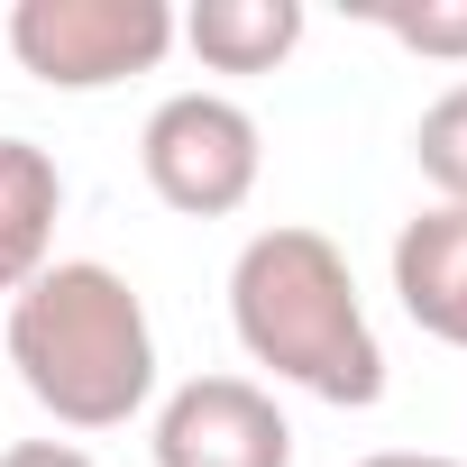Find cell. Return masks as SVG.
Returning a JSON list of instances; mask_svg holds the SVG:
<instances>
[{
	"label": "cell",
	"instance_id": "obj_12",
	"mask_svg": "<svg viewBox=\"0 0 467 467\" xmlns=\"http://www.w3.org/2000/svg\"><path fill=\"white\" fill-rule=\"evenodd\" d=\"M348 467H467V458H440V449H376V458H348Z\"/></svg>",
	"mask_w": 467,
	"mask_h": 467
},
{
	"label": "cell",
	"instance_id": "obj_7",
	"mask_svg": "<svg viewBox=\"0 0 467 467\" xmlns=\"http://www.w3.org/2000/svg\"><path fill=\"white\" fill-rule=\"evenodd\" d=\"M56 220H65V174L37 138H0V303H19L56 266Z\"/></svg>",
	"mask_w": 467,
	"mask_h": 467
},
{
	"label": "cell",
	"instance_id": "obj_8",
	"mask_svg": "<svg viewBox=\"0 0 467 467\" xmlns=\"http://www.w3.org/2000/svg\"><path fill=\"white\" fill-rule=\"evenodd\" d=\"M303 0H192L174 37L202 56V74H275L303 47Z\"/></svg>",
	"mask_w": 467,
	"mask_h": 467
},
{
	"label": "cell",
	"instance_id": "obj_2",
	"mask_svg": "<svg viewBox=\"0 0 467 467\" xmlns=\"http://www.w3.org/2000/svg\"><path fill=\"white\" fill-rule=\"evenodd\" d=\"M10 367L56 431H119L156 394L147 294L101 257H56L10 303Z\"/></svg>",
	"mask_w": 467,
	"mask_h": 467
},
{
	"label": "cell",
	"instance_id": "obj_6",
	"mask_svg": "<svg viewBox=\"0 0 467 467\" xmlns=\"http://www.w3.org/2000/svg\"><path fill=\"white\" fill-rule=\"evenodd\" d=\"M394 303L412 312V330L467 358V211L458 202H431L394 229Z\"/></svg>",
	"mask_w": 467,
	"mask_h": 467
},
{
	"label": "cell",
	"instance_id": "obj_3",
	"mask_svg": "<svg viewBox=\"0 0 467 467\" xmlns=\"http://www.w3.org/2000/svg\"><path fill=\"white\" fill-rule=\"evenodd\" d=\"M138 174L165 211L229 220V211H248V192L266 174V129L229 92H165L138 129Z\"/></svg>",
	"mask_w": 467,
	"mask_h": 467
},
{
	"label": "cell",
	"instance_id": "obj_9",
	"mask_svg": "<svg viewBox=\"0 0 467 467\" xmlns=\"http://www.w3.org/2000/svg\"><path fill=\"white\" fill-rule=\"evenodd\" d=\"M412 165H421V183H431L440 202L467 211V83H449V92L412 119Z\"/></svg>",
	"mask_w": 467,
	"mask_h": 467
},
{
	"label": "cell",
	"instance_id": "obj_1",
	"mask_svg": "<svg viewBox=\"0 0 467 467\" xmlns=\"http://www.w3.org/2000/svg\"><path fill=\"white\" fill-rule=\"evenodd\" d=\"M229 330H239V348L275 385H303L339 412L385 403V348H376L367 294H358L339 239H321L303 220H275L239 248V266H229Z\"/></svg>",
	"mask_w": 467,
	"mask_h": 467
},
{
	"label": "cell",
	"instance_id": "obj_5",
	"mask_svg": "<svg viewBox=\"0 0 467 467\" xmlns=\"http://www.w3.org/2000/svg\"><path fill=\"white\" fill-rule=\"evenodd\" d=\"M156 467H294V421L257 376H192L156 403Z\"/></svg>",
	"mask_w": 467,
	"mask_h": 467
},
{
	"label": "cell",
	"instance_id": "obj_10",
	"mask_svg": "<svg viewBox=\"0 0 467 467\" xmlns=\"http://www.w3.org/2000/svg\"><path fill=\"white\" fill-rule=\"evenodd\" d=\"M367 28H385L403 56H431V65H467V0H376Z\"/></svg>",
	"mask_w": 467,
	"mask_h": 467
},
{
	"label": "cell",
	"instance_id": "obj_4",
	"mask_svg": "<svg viewBox=\"0 0 467 467\" xmlns=\"http://www.w3.org/2000/svg\"><path fill=\"white\" fill-rule=\"evenodd\" d=\"M10 56L47 92H110L174 56V10L165 0H19Z\"/></svg>",
	"mask_w": 467,
	"mask_h": 467
},
{
	"label": "cell",
	"instance_id": "obj_11",
	"mask_svg": "<svg viewBox=\"0 0 467 467\" xmlns=\"http://www.w3.org/2000/svg\"><path fill=\"white\" fill-rule=\"evenodd\" d=\"M0 467H101V458H92L83 440H10Z\"/></svg>",
	"mask_w": 467,
	"mask_h": 467
}]
</instances>
